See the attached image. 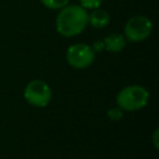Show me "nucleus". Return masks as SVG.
<instances>
[{
	"instance_id": "nucleus-1",
	"label": "nucleus",
	"mask_w": 159,
	"mask_h": 159,
	"mask_svg": "<svg viewBox=\"0 0 159 159\" xmlns=\"http://www.w3.org/2000/svg\"><path fill=\"white\" fill-rule=\"evenodd\" d=\"M88 25V14L80 5H66L56 17V30L65 37L80 35Z\"/></svg>"
},
{
	"instance_id": "nucleus-9",
	"label": "nucleus",
	"mask_w": 159,
	"mask_h": 159,
	"mask_svg": "<svg viewBox=\"0 0 159 159\" xmlns=\"http://www.w3.org/2000/svg\"><path fill=\"white\" fill-rule=\"evenodd\" d=\"M103 0H80L81 6L84 9H97L102 4Z\"/></svg>"
},
{
	"instance_id": "nucleus-11",
	"label": "nucleus",
	"mask_w": 159,
	"mask_h": 159,
	"mask_svg": "<svg viewBox=\"0 0 159 159\" xmlns=\"http://www.w3.org/2000/svg\"><path fill=\"white\" fill-rule=\"evenodd\" d=\"M103 48H104L103 41H96V42L92 45V50H93L94 52H99V51H102Z\"/></svg>"
},
{
	"instance_id": "nucleus-10",
	"label": "nucleus",
	"mask_w": 159,
	"mask_h": 159,
	"mask_svg": "<svg viewBox=\"0 0 159 159\" xmlns=\"http://www.w3.org/2000/svg\"><path fill=\"white\" fill-rule=\"evenodd\" d=\"M107 116L112 120H119L123 117V109H120L119 107L118 108H112V109H109L107 112Z\"/></svg>"
},
{
	"instance_id": "nucleus-3",
	"label": "nucleus",
	"mask_w": 159,
	"mask_h": 159,
	"mask_svg": "<svg viewBox=\"0 0 159 159\" xmlns=\"http://www.w3.org/2000/svg\"><path fill=\"white\" fill-rule=\"evenodd\" d=\"M24 97L30 104L35 107H45L50 103L52 92L46 82L41 80H34L26 84L24 89Z\"/></svg>"
},
{
	"instance_id": "nucleus-4",
	"label": "nucleus",
	"mask_w": 159,
	"mask_h": 159,
	"mask_svg": "<svg viewBox=\"0 0 159 159\" xmlns=\"http://www.w3.org/2000/svg\"><path fill=\"white\" fill-rule=\"evenodd\" d=\"M152 29L153 24L148 17L137 15L127 21L124 26V37L132 42H139L152 34Z\"/></svg>"
},
{
	"instance_id": "nucleus-12",
	"label": "nucleus",
	"mask_w": 159,
	"mask_h": 159,
	"mask_svg": "<svg viewBox=\"0 0 159 159\" xmlns=\"http://www.w3.org/2000/svg\"><path fill=\"white\" fill-rule=\"evenodd\" d=\"M157 133H158V129L154 132V145H155V148L158 147V143H157Z\"/></svg>"
},
{
	"instance_id": "nucleus-5",
	"label": "nucleus",
	"mask_w": 159,
	"mask_h": 159,
	"mask_svg": "<svg viewBox=\"0 0 159 159\" xmlns=\"http://www.w3.org/2000/svg\"><path fill=\"white\" fill-rule=\"evenodd\" d=\"M66 60L75 68H86L94 61V51L86 43H75L67 48Z\"/></svg>"
},
{
	"instance_id": "nucleus-8",
	"label": "nucleus",
	"mask_w": 159,
	"mask_h": 159,
	"mask_svg": "<svg viewBox=\"0 0 159 159\" xmlns=\"http://www.w3.org/2000/svg\"><path fill=\"white\" fill-rule=\"evenodd\" d=\"M70 0H41V2L48 7V9H52V10H58V9H62L63 6H66L68 4Z\"/></svg>"
},
{
	"instance_id": "nucleus-7",
	"label": "nucleus",
	"mask_w": 159,
	"mask_h": 159,
	"mask_svg": "<svg viewBox=\"0 0 159 159\" xmlns=\"http://www.w3.org/2000/svg\"><path fill=\"white\" fill-rule=\"evenodd\" d=\"M109 14L106 10H102L99 7L93 9V11L88 15V22L94 29H103L109 24Z\"/></svg>"
},
{
	"instance_id": "nucleus-2",
	"label": "nucleus",
	"mask_w": 159,
	"mask_h": 159,
	"mask_svg": "<svg viewBox=\"0 0 159 159\" xmlns=\"http://www.w3.org/2000/svg\"><path fill=\"white\" fill-rule=\"evenodd\" d=\"M149 99L148 91L137 84L127 86L119 91L117 94V104L123 111H138L147 106Z\"/></svg>"
},
{
	"instance_id": "nucleus-6",
	"label": "nucleus",
	"mask_w": 159,
	"mask_h": 159,
	"mask_svg": "<svg viewBox=\"0 0 159 159\" xmlns=\"http://www.w3.org/2000/svg\"><path fill=\"white\" fill-rule=\"evenodd\" d=\"M103 43H104V48L107 51H111V52H119L122 51L124 47H125V43H127V40L123 35L120 34H111L108 35L107 37H104L103 40Z\"/></svg>"
}]
</instances>
